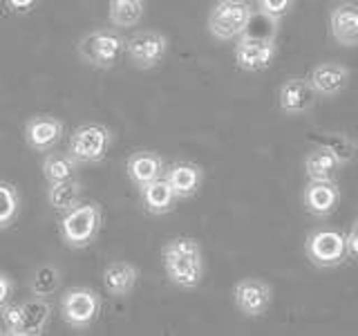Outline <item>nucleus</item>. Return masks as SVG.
Returning a JSON list of instances; mask_svg holds the SVG:
<instances>
[{
	"label": "nucleus",
	"mask_w": 358,
	"mask_h": 336,
	"mask_svg": "<svg viewBox=\"0 0 358 336\" xmlns=\"http://www.w3.org/2000/svg\"><path fill=\"white\" fill-rule=\"evenodd\" d=\"M329 34L343 48L358 45V5L343 3L329 14Z\"/></svg>",
	"instance_id": "nucleus-16"
},
{
	"label": "nucleus",
	"mask_w": 358,
	"mask_h": 336,
	"mask_svg": "<svg viewBox=\"0 0 358 336\" xmlns=\"http://www.w3.org/2000/svg\"><path fill=\"white\" fill-rule=\"evenodd\" d=\"M139 190H141L143 209L152 213V216H166V213H171L175 209L177 195L166 177H157L152 182L139 186Z\"/></svg>",
	"instance_id": "nucleus-17"
},
{
	"label": "nucleus",
	"mask_w": 358,
	"mask_h": 336,
	"mask_svg": "<svg viewBox=\"0 0 358 336\" xmlns=\"http://www.w3.org/2000/svg\"><path fill=\"white\" fill-rule=\"evenodd\" d=\"M29 287H31V294L38 296V298L52 296L61 287V272L52 265H43L34 272Z\"/></svg>",
	"instance_id": "nucleus-25"
},
{
	"label": "nucleus",
	"mask_w": 358,
	"mask_h": 336,
	"mask_svg": "<svg viewBox=\"0 0 358 336\" xmlns=\"http://www.w3.org/2000/svg\"><path fill=\"white\" fill-rule=\"evenodd\" d=\"M101 312V298L90 287H72L61 298V316L74 330L90 328Z\"/></svg>",
	"instance_id": "nucleus-7"
},
{
	"label": "nucleus",
	"mask_w": 358,
	"mask_h": 336,
	"mask_svg": "<svg viewBox=\"0 0 358 336\" xmlns=\"http://www.w3.org/2000/svg\"><path fill=\"white\" fill-rule=\"evenodd\" d=\"M235 65L244 72H262L273 63L278 54L275 38L242 34L235 45Z\"/></svg>",
	"instance_id": "nucleus-8"
},
{
	"label": "nucleus",
	"mask_w": 358,
	"mask_h": 336,
	"mask_svg": "<svg viewBox=\"0 0 358 336\" xmlns=\"http://www.w3.org/2000/svg\"><path fill=\"white\" fill-rule=\"evenodd\" d=\"M220 3H240V0H220Z\"/></svg>",
	"instance_id": "nucleus-33"
},
{
	"label": "nucleus",
	"mask_w": 358,
	"mask_h": 336,
	"mask_svg": "<svg viewBox=\"0 0 358 336\" xmlns=\"http://www.w3.org/2000/svg\"><path fill=\"white\" fill-rule=\"evenodd\" d=\"M3 312V321H5V332L20 336V321H22V309L20 305H5L0 307Z\"/></svg>",
	"instance_id": "nucleus-29"
},
{
	"label": "nucleus",
	"mask_w": 358,
	"mask_h": 336,
	"mask_svg": "<svg viewBox=\"0 0 358 336\" xmlns=\"http://www.w3.org/2000/svg\"><path fill=\"white\" fill-rule=\"evenodd\" d=\"M78 162L70 153H50L43 162V175L50 184L76 177Z\"/></svg>",
	"instance_id": "nucleus-23"
},
{
	"label": "nucleus",
	"mask_w": 358,
	"mask_h": 336,
	"mask_svg": "<svg viewBox=\"0 0 358 336\" xmlns=\"http://www.w3.org/2000/svg\"><path fill=\"white\" fill-rule=\"evenodd\" d=\"M345 240H347V255L358 260V218L354 220L352 229L345 233Z\"/></svg>",
	"instance_id": "nucleus-30"
},
{
	"label": "nucleus",
	"mask_w": 358,
	"mask_h": 336,
	"mask_svg": "<svg viewBox=\"0 0 358 336\" xmlns=\"http://www.w3.org/2000/svg\"><path fill=\"white\" fill-rule=\"evenodd\" d=\"M253 11L249 5L240 3H217L208 14V34L215 41H233L240 38L249 29V20Z\"/></svg>",
	"instance_id": "nucleus-6"
},
{
	"label": "nucleus",
	"mask_w": 358,
	"mask_h": 336,
	"mask_svg": "<svg viewBox=\"0 0 358 336\" xmlns=\"http://www.w3.org/2000/svg\"><path fill=\"white\" fill-rule=\"evenodd\" d=\"M302 204L313 218H329L341 204V188L334 179H309L302 190Z\"/></svg>",
	"instance_id": "nucleus-12"
},
{
	"label": "nucleus",
	"mask_w": 358,
	"mask_h": 336,
	"mask_svg": "<svg viewBox=\"0 0 358 336\" xmlns=\"http://www.w3.org/2000/svg\"><path fill=\"white\" fill-rule=\"evenodd\" d=\"M101 229V209L96 204H76L65 211L61 220L63 242L72 249H85L99 235Z\"/></svg>",
	"instance_id": "nucleus-2"
},
{
	"label": "nucleus",
	"mask_w": 358,
	"mask_h": 336,
	"mask_svg": "<svg viewBox=\"0 0 358 336\" xmlns=\"http://www.w3.org/2000/svg\"><path fill=\"white\" fill-rule=\"evenodd\" d=\"M164 177L175 190L177 200H186L193 197L199 190L201 182H204V171H201V166L193 162H175L166 168Z\"/></svg>",
	"instance_id": "nucleus-15"
},
{
	"label": "nucleus",
	"mask_w": 358,
	"mask_h": 336,
	"mask_svg": "<svg viewBox=\"0 0 358 336\" xmlns=\"http://www.w3.org/2000/svg\"><path fill=\"white\" fill-rule=\"evenodd\" d=\"M63 137V121L52 115H36L25 123V141L29 148L45 153L52 150Z\"/></svg>",
	"instance_id": "nucleus-14"
},
{
	"label": "nucleus",
	"mask_w": 358,
	"mask_h": 336,
	"mask_svg": "<svg viewBox=\"0 0 358 336\" xmlns=\"http://www.w3.org/2000/svg\"><path fill=\"white\" fill-rule=\"evenodd\" d=\"M316 92L311 90L309 81L302 76H289L278 88V106L289 117H300L313 106Z\"/></svg>",
	"instance_id": "nucleus-13"
},
{
	"label": "nucleus",
	"mask_w": 358,
	"mask_h": 336,
	"mask_svg": "<svg viewBox=\"0 0 358 336\" xmlns=\"http://www.w3.org/2000/svg\"><path fill=\"white\" fill-rule=\"evenodd\" d=\"M168 52V38L162 31H137L126 41V54L134 67L139 70H152L157 67Z\"/></svg>",
	"instance_id": "nucleus-9"
},
{
	"label": "nucleus",
	"mask_w": 358,
	"mask_h": 336,
	"mask_svg": "<svg viewBox=\"0 0 358 336\" xmlns=\"http://www.w3.org/2000/svg\"><path fill=\"white\" fill-rule=\"evenodd\" d=\"M273 298V289L260 278H244L233 287V302L244 316H262Z\"/></svg>",
	"instance_id": "nucleus-10"
},
{
	"label": "nucleus",
	"mask_w": 358,
	"mask_h": 336,
	"mask_svg": "<svg viewBox=\"0 0 358 336\" xmlns=\"http://www.w3.org/2000/svg\"><path fill=\"white\" fill-rule=\"evenodd\" d=\"M350 78H352L350 67L336 61H322L316 67H311V72L307 74L311 90L316 92V97L322 99L338 97L350 85Z\"/></svg>",
	"instance_id": "nucleus-11"
},
{
	"label": "nucleus",
	"mask_w": 358,
	"mask_h": 336,
	"mask_svg": "<svg viewBox=\"0 0 358 336\" xmlns=\"http://www.w3.org/2000/svg\"><path fill=\"white\" fill-rule=\"evenodd\" d=\"M257 3H260V14L273 18V20H280L289 14L296 0H257Z\"/></svg>",
	"instance_id": "nucleus-28"
},
{
	"label": "nucleus",
	"mask_w": 358,
	"mask_h": 336,
	"mask_svg": "<svg viewBox=\"0 0 358 336\" xmlns=\"http://www.w3.org/2000/svg\"><path fill=\"white\" fill-rule=\"evenodd\" d=\"M162 260L166 276L173 285L193 289L204 278V255H201V246L193 238H173L164 244Z\"/></svg>",
	"instance_id": "nucleus-1"
},
{
	"label": "nucleus",
	"mask_w": 358,
	"mask_h": 336,
	"mask_svg": "<svg viewBox=\"0 0 358 336\" xmlns=\"http://www.w3.org/2000/svg\"><path fill=\"white\" fill-rule=\"evenodd\" d=\"M143 0H108V18L115 27H134L143 18Z\"/></svg>",
	"instance_id": "nucleus-22"
},
{
	"label": "nucleus",
	"mask_w": 358,
	"mask_h": 336,
	"mask_svg": "<svg viewBox=\"0 0 358 336\" xmlns=\"http://www.w3.org/2000/svg\"><path fill=\"white\" fill-rule=\"evenodd\" d=\"M20 211V197L14 184L0 182V231L11 227Z\"/></svg>",
	"instance_id": "nucleus-27"
},
{
	"label": "nucleus",
	"mask_w": 358,
	"mask_h": 336,
	"mask_svg": "<svg viewBox=\"0 0 358 336\" xmlns=\"http://www.w3.org/2000/svg\"><path fill=\"white\" fill-rule=\"evenodd\" d=\"M22 309V321H20V336H36L45 330L50 316H52V307L50 302H45L43 298H31L20 305Z\"/></svg>",
	"instance_id": "nucleus-20"
},
{
	"label": "nucleus",
	"mask_w": 358,
	"mask_h": 336,
	"mask_svg": "<svg viewBox=\"0 0 358 336\" xmlns=\"http://www.w3.org/2000/svg\"><path fill=\"white\" fill-rule=\"evenodd\" d=\"M316 144L322 146V148H327L336 157V160H338L341 166L350 164L354 160V155H356V144L350 137H347V134H343V132L322 134V137Z\"/></svg>",
	"instance_id": "nucleus-26"
},
{
	"label": "nucleus",
	"mask_w": 358,
	"mask_h": 336,
	"mask_svg": "<svg viewBox=\"0 0 358 336\" xmlns=\"http://www.w3.org/2000/svg\"><path fill=\"white\" fill-rule=\"evenodd\" d=\"M112 132L103 123H83L70 137V153L78 164H94L101 162L110 150Z\"/></svg>",
	"instance_id": "nucleus-5"
},
{
	"label": "nucleus",
	"mask_w": 358,
	"mask_h": 336,
	"mask_svg": "<svg viewBox=\"0 0 358 336\" xmlns=\"http://www.w3.org/2000/svg\"><path fill=\"white\" fill-rule=\"evenodd\" d=\"M36 3H38V0H7L9 9L16 11V14H25V11H29Z\"/></svg>",
	"instance_id": "nucleus-32"
},
{
	"label": "nucleus",
	"mask_w": 358,
	"mask_h": 336,
	"mask_svg": "<svg viewBox=\"0 0 358 336\" xmlns=\"http://www.w3.org/2000/svg\"><path fill=\"white\" fill-rule=\"evenodd\" d=\"M78 195H81V184H78L74 177L72 179H63V182H54L48 188L50 206L54 211H63V213L76 204Z\"/></svg>",
	"instance_id": "nucleus-24"
},
{
	"label": "nucleus",
	"mask_w": 358,
	"mask_h": 336,
	"mask_svg": "<svg viewBox=\"0 0 358 336\" xmlns=\"http://www.w3.org/2000/svg\"><path fill=\"white\" fill-rule=\"evenodd\" d=\"M123 50H126V38L112 29H94L78 43V56L99 70H108L115 65Z\"/></svg>",
	"instance_id": "nucleus-4"
},
{
	"label": "nucleus",
	"mask_w": 358,
	"mask_h": 336,
	"mask_svg": "<svg viewBox=\"0 0 358 336\" xmlns=\"http://www.w3.org/2000/svg\"><path fill=\"white\" fill-rule=\"evenodd\" d=\"M126 171L128 177L132 179L137 186H143L152 182V179L162 177L164 173V160L152 150H137L128 157L126 162Z\"/></svg>",
	"instance_id": "nucleus-18"
},
{
	"label": "nucleus",
	"mask_w": 358,
	"mask_h": 336,
	"mask_svg": "<svg viewBox=\"0 0 358 336\" xmlns=\"http://www.w3.org/2000/svg\"><path fill=\"white\" fill-rule=\"evenodd\" d=\"M137 278H139V269L130 265V262H123V260H117V262H110L103 272V285H106V291L110 296H128L130 291L137 285Z\"/></svg>",
	"instance_id": "nucleus-19"
},
{
	"label": "nucleus",
	"mask_w": 358,
	"mask_h": 336,
	"mask_svg": "<svg viewBox=\"0 0 358 336\" xmlns=\"http://www.w3.org/2000/svg\"><path fill=\"white\" fill-rule=\"evenodd\" d=\"M338 168H341L338 160L318 144L305 155V173L309 179H334Z\"/></svg>",
	"instance_id": "nucleus-21"
},
{
	"label": "nucleus",
	"mask_w": 358,
	"mask_h": 336,
	"mask_svg": "<svg viewBox=\"0 0 358 336\" xmlns=\"http://www.w3.org/2000/svg\"><path fill=\"white\" fill-rule=\"evenodd\" d=\"M11 289H14V285H11V280L7 274L0 272V307L7 305V300L11 296Z\"/></svg>",
	"instance_id": "nucleus-31"
},
{
	"label": "nucleus",
	"mask_w": 358,
	"mask_h": 336,
	"mask_svg": "<svg viewBox=\"0 0 358 336\" xmlns=\"http://www.w3.org/2000/svg\"><path fill=\"white\" fill-rule=\"evenodd\" d=\"M305 253L309 258V262L313 267H320V269L341 267L347 258H350L347 255L345 233H341L338 229H329V227L313 229L307 235Z\"/></svg>",
	"instance_id": "nucleus-3"
}]
</instances>
